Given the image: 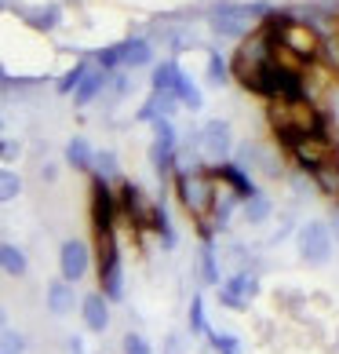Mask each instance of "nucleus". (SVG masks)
<instances>
[{
	"label": "nucleus",
	"mask_w": 339,
	"mask_h": 354,
	"mask_svg": "<svg viewBox=\"0 0 339 354\" xmlns=\"http://www.w3.org/2000/svg\"><path fill=\"white\" fill-rule=\"evenodd\" d=\"M263 8H267V4H252V11H249V8H238V4H223V8H215L212 15H208V22H212L215 33L244 37V33H249V26H252V19L263 15Z\"/></svg>",
	"instance_id": "nucleus-1"
},
{
	"label": "nucleus",
	"mask_w": 339,
	"mask_h": 354,
	"mask_svg": "<svg viewBox=\"0 0 339 354\" xmlns=\"http://www.w3.org/2000/svg\"><path fill=\"white\" fill-rule=\"evenodd\" d=\"M299 252H303V259L310 263H325L332 256V237H329V226L325 223H307L303 230H299Z\"/></svg>",
	"instance_id": "nucleus-2"
},
{
	"label": "nucleus",
	"mask_w": 339,
	"mask_h": 354,
	"mask_svg": "<svg viewBox=\"0 0 339 354\" xmlns=\"http://www.w3.org/2000/svg\"><path fill=\"white\" fill-rule=\"evenodd\" d=\"M113 216H117V205L106 190V179H95L91 183V223H95V234L113 230Z\"/></svg>",
	"instance_id": "nucleus-3"
},
{
	"label": "nucleus",
	"mask_w": 339,
	"mask_h": 354,
	"mask_svg": "<svg viewBox=\"0 0 339 354\" xmlns=\"http://www.w3.org/2000/svg\"><path fill=\"white\" fill-rule=\"evenodd\" d=\"M179 197L190 212H204L212 205V183L201 175H179Z\"/></svg>",
	"instance_id": "nucleus-4"
},
{
	"label": "nucleus",
	"mask_w": 339,
	"mask_h": 354,
	"mask_svg": "<svg viewBox=\"0 0 339 354\" xmlns=\"http://www.w3.org/2000/svg\"><path fill=\"white\" fill-rule=\"evenodd\" d=\"M59 263H62V277H66V282H81V277L88 274V263H91L88 245L84 242H66L62 245Z\"/></svg>",
	"instance_id": "nucleus-5"
},
{
	"label": "nucleus",
	"mask_w": 339,
	"mask_h": 354,
	"mask_svg": "<svg viewBox=\"0 0 339 354\" xmlns=\"http://www.w3.org/2000/svg\"><path fill=\"white\" fill-rule=\"evenodd\" d=\"M252 293H255V277H249V274H233L230 282L223 285V303H226L230 311H244V307H249L244 299H249Z\"/></svg>",
	"instance_id": "nucleus-6"
},
{
	"label": "nucleus",
	"mask_w": 339,
	"mask_h": 354,
	"mask_svg": "<svg viewBox=\"0 0 339 354\" xmlns=\"http://www.w3.org/2000/svg\"><path fill=\"white\" fill-rule=\"evenodd\" d=\"M230 146H233V135H230V124L226 121H212L204 128V150L212 157H223V154H230Z\"/></svg>",
	"instance_id": "nucleus-7"
},
{
	"label": "nucleus",
	"mask_w": 339,
	"mask_h": 354,
	"mask_svg": "<svg viewBox=\"0 0 339 354\" xmlns=\"http://www.w3.org/2000/svg\"><path fill=\"white\" fill-rule=\"evenodd\" d=\"M81 311H84V322H88L91 333H102V328L110 325V311H106V299L102 296H88Z\"/></svg>",
	"instance_id": "nucleus-8"
},
{
	"label": "nucleus",
	"mask_w": 339,
	"mask_h": 354,
	"mask_svg": "<svg viewBox=\"0 0 339 354\" xmlns=\"http://www.w3.org/2000/svg\"><path fill=\"white\" fill-rule=\"evenodd\" d=\"M121 48V66H146L150 62V44L146 41H139V37H132V41H124V44H117Z\"/></svg>",
	"instance_id": "nucleus-9"
},
{
	"label": "nucleus",
	"mask_w": 339,
	"mask_h": 354,
	"mask_svg": "<svg viewBox=\"0 0 339 354\" xmlns=\"http://www.w3.org/2000/svg\"><path fill=\"white\" fill-rule=\"evenodd\" d=\"M48 307H51V314H70V307H73L70 282H55V285H48Z\"/></svg>",
	"instance_id": "nucleus-10"
},
{
	"label": "nucleus",
	"mask_w": 339,
	"mask_h": 354,
	"mask_svg": "<svg viewBox=\"0 0 339 354\" xmlns=\"http://www.w3.org/2000/svg\"><path fill=\"white\" fill-rule=\"evenodd\" d=\"M102 84H106V73L95 70V73H84V81L77 84V106H88L91 99L102 92Z\"/></svg>",
	"instance_id": "nucleus-11"
},
{
	"label": "nucleus",
	"mask_w": 339,
	"mask_h": 354,
	"mask_svg": "<svg viewBox=\"0 0 339 354\" xmlns=\"http://www.w3.org/2000/svg\"><path fill=\"white\" fill-rule=\"evenodd\" d=\"M179 77H182V70L175 62H161V66L153 70V92H175Z\"/></svg>",
	"instance_id": "nucleus-12"
},
{
	"label": "nucleus",
	"mask_w": 339,
	"mask_h": 354,
	"mask_svg": "<svg viewBox=\"0 0 339 354\" xmlns=\"http://www.w3.org/2000/svg\"><path fill=\"white\" fill-rule=\"evenodd\" d=\"M219 179H226L230 186H233V190H238V194H244V197H252L255 194V186L249 183V175H244L241 168H233V164H219Z\"/></svg>",
	"instance_id": "nucleus-13"
},
{
	"label": "nucleus",
	"mask_w": 339,
	"mask_h": 354,
	"mask_svg": "<svg viewBox=\"0 0 339 354\" xmlns=\"http://www.w3.org/2000/svg\"><path fill=\"white\" fill-rule=\"evenodd\" d=\"M0 267L19 277V274H26V256H22L15 245H0Z\"/></svg>",
	"instance_id": "nucleus-14"
},
{
	"label": "nucleus",
	"mask_w": 339,
	"mask_h": 354,
	"mask_svg": "<svg viewBox=\"0 0 339 354\" xmlns=\"http://www.w3.org/2000/svg\"><path fill=\"white\" fill-rule=\"evenodd\" d=\"M179 103H186L190 110H201V92H197V84H190L186 77H179V84H175V92H172Z\"/></svg>",
	"instance_id": "nucleus-15"
},
{
	"label": "nucleus",
	"mask_w": 339,
	"mask_h": 354,
	"mask_svg": "<svg viewBox=\"0 0 339 354\" xmlns=\"http://www.w3.org/2000/svg\"><path fill=\"white\" fill-rule=\"evenodd\" d=\"M66 161L73 164V168H88L91 164V150H88L84 139H73V143L66 146Z\"/></svg>",
	"instance_id": "nucleus-16"
},
{
	"label": "nucleus",
	"mask_w": 339,
	"mask_h": 354,
	"mask_svg": "<svg viewBox=\"0 0 339 354\" xmlns=\"http://www.w3.org/2000/svg\"><path fill=\"white\" fill-rule=\"evenodd\" d=\"M19 190H22L19 175H15V172H8V168H0V201H11V197H19Z\"/></svg>",
	"instance_id": "nucleus-17"
},
{
	"label": "nucleus",
	"mask_w": 339,
	"mask_h": 354,
	"mask_svg": "<svg viewBox=\"0 0 339 354\" xmlns=\"http://www.w3.org/2000/svg\"><path fill=\"white\" fill-rule=\"evenodd\" d=\"M201 277L208 285H215L219 282V267H215V256H212V245L204 242V248H201Z\"/></svg>",
	"instance_id": "nucleus-18"
},
{
	"label": "nucleus",
	"mask_w": 339,
	"mask_h": 354,
	"mask_svg": "<svg viewBox=\"0 0 339 354\" xmlns=\"http://www.w3.org/2000/svg\"><path fill=\"white\" fill-rule=\"evenodd\" d=\"M267 216H270V201H267L263 194H252V197H249V219H252V223H263Z\"/></svg>",
	"instance_id": "nucleus-19"
},
{
	"label": "nucleus",
	"mask_w": 339,
	"mask_h": 354,
	"mask_svg": "<svg viewBox=\"0 0 339 354\" xmlns=\"http://www.w3.org/2000/svg\"><path fill=\"white\" fill-rule=\"evenodd\" d=\"M22 336L15 333V328H4V333H0V354H22Z\"/></svg>",
	"instance_id": "nucleus-20"
},
{
	"label": "nucleus",
	"mask_w": 339,
	"mask_h": 354,
	"mask_svg": "<svg viewBox=\"0 0 339 354\" xmlns=\"http://www.w3.org/2000/svg\"><path fill=\"white\" fill-rule=\"evenodd\" d=\"M84 73H88V66H84V62H81V66H73V70L66 73V77L59 81V92H62V95H66V92H73V88L84 81Z\"/></svg>",
	"instance_id": "nucleus-21"
},
{
	"label": "nucleus",
	"mask_w": 339,
	"mask_h": 354,
	"mask_svg": "<svg viewBox=\"0 0 339 354\" xmlns=\"http://www.w3.org/2000/svg\"><path fill=\"white\" fill-rule=\"evenodd\" d=\"M190 325H193V333H204V299L201 296H193V303H190Z\"/></svg>",
	"instance_id": "nucleus-22"
},
{
	"label": "nucleus",
	"mask_w": 339,
	"mask_h": 354,
	"mask_svg": "<svg viewBox=\"0 0 339 354\" xmlns=\"http://www.w3.org/2000/svg\"><path fill=\"white\" fill-rule=\"evenodd\" d=\"M124 354H150V344L139 333H128L124 336Z\"/></svg>",
	"instance_id": "nucleus-23"
},
{
	"label": "nucleus",
	"mask_w": 339,
	"mask_h": 354,
	"mask_svg": "<svg viewBox=\"0 0 339 354\" xmlns=\"http://www.w3.org/2000/svg\"><path fill=\"white\" fill-rule=\"evenodd\" d=\"M208 77H212V84H223L226 81V66L219 55H208Z\"/></svg>",
	"instance_id": "nucleus-24"
},
{
	"label": "nucleus",
	"mask_w": 339,
	"mask_h": 354,
	"mask_svg": "<svg viewBox=\"0 0 339 354\" xmlns=\"http://www.w3.org/2000/svg\"><path fill=\"white\" fill-rule=\"evenodd\" d=\"M99 168H102V172H117V161H113V154H99Z\"/></svg>",
	"instance_id": "nucleus-25"
},
{
	"label": "nucleus",
	"mask_w": 339,
	"mask_h": 354,
	"mask_svg": "<svg viewBox=\"0 0 339 354\" xmlns=\"http://www.w3.org/2000/svg\"><path fill=\"white\" fill-rule=\"evenodd\" d=\"M215 340V347H226V351H233V340L230 336H212Z\"/></svg>",
	"instance_id": "nucleus-26"
},
{
	"label": "nucleus",
	"mask_w": 339,
	"mask_h": 354,
	"mask_svg": "<svg viewBox=\"0 0 339 354\" xmlns=\"http://www.w3.org/2000/svg\"><path fill=\"white\" fill-rule=\"evenodd\" d=\"M0 77H4V70H0Z\"/></svg>",
	"instance_id": "nucleus-27"
}]
</instances>
